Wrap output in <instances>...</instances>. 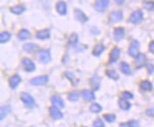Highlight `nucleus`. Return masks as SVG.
Returning a JSON list of instances; mask_svg holds the SVG:
<instances>
[{
	"label": "nucleus",
	"instance_id": "obj_40",
	"mask_svg": "<svg viewBox=\"0 0 154 127\" xmlns=\"http://www.w3.org/2000/svg\"><path fill=\"white\" fill-rule=\"evenodd\" d=\"M149 51L152 54H154V41H151L150 44H149Z\"/></svg>",
	"mask_w": 154,
	"mask_h": 127
},
{
	"label": "nucleus",
	"instance_id": "obj_29",
	"mask_svg": "<svg viewBox=\"0 0 154 127\" xmlns=\"http://www.w3.org/2000/svg\"><path fill=\"white\" fill-rule=\"evenodd\" d=\"M120 127H139V123L133 120L130 122H125V123H121Z\"/></svg>",
	"mask_w": 154,
	"mask_h": 127
},
{
	"label": "nucleus",
	"instance_id": "obj_7",
	"mask_svg": "<svg viewBox=\"0 0 154 127\" xmlns=\"http://www.w3.org/2000/svg\"><path fill=\"white\" fill-rule=\"evenodd\" d=\"M48 82V76H40L37 77V78H34L30 81V84L34 85V86H40V85H44Z\"/></svg>",
	"mask_w": 154,
	"mask_h": 127
},
{
	"label": "nucleus",
	"instance_id": "obj_15",
	"mask_svg": "<svg viewBox=\"0 0 154 127\" xmlns=\"http://www.w3.org/2000/svg\"><path fill=\"white\" fill-rule=\"evenodd\" d=\"M119 56H120V50L118 48H114L110 53V62L111 63H114L118 60Z\"/></svg>",
	"mask_w": 154,
	"mask_h": 127
},
{
	"label": "nucleus",
	"instance_id": "obj_39",
	"mask_svg": "<svg viewBox=\"0 0 154 127\" xmlns=\"http://www.w3.org/2000/svg\"><path fill=\"white\" fill-rule=\"evenodd\" d=\"M146 114H147V116L149 117H154V108L148 109L147 111H146Z\"/></svg>",
	"mask_w": 154,
	"mask_h": 127
},
{
	"label": "nucleus",
	"instance_id": "obj_22",
	"mask_svg": "<svg viewBox=\"0 0 154 127\" xmlns=\"http://www.w3.org/2000/svg\"><path fill=\"white\" fill-rule=\"evenodd\" d=\"M104 50H105V47H104V44H98L95 47V48H94V51H93L94 56L99 57L104 52Z\"/></svg>",
	"mask_w": 154,
	"mask_h": 127
},
{
	"label": "nucleus",
	"instance_id": "obj_14",
	"mask_svg": "<svg viewBox=\"0 0 154 127\" xmlns=\"http://www.w3.org/2000/svg\"><path fill=\"white\" fill-rule=\"evenodd\" d=\"M125 31L122 27H119V28L114 29V38H115L116 41L122 39L123 36H125Z\"/></svg>",
	"mask_w": 154,
	"mask_h": 127
},
{
	"label": "nucleus",
	"instance_id": "obj_37",
	"mask_svg": "<svg viewBox=\"0 0 154 127\" xmlns=\"http://www.w3.org/2000/svg\"><path fill=\"white\" fill-rule=\"evenodd\" d=\"M93 125H94V127H105L103 121H102L101 119H97V120H95Z\"/></svg>",
	"mask_w": 154,
	"mask_h": 127
},
{
	"label": "nucleus",
	"instance_id": "obj_9",
	"mask_svg": "<svg viewBox=\"0 0 154 127\" xmlns=\"http://www.w3.org/2000/svg\"><path fill=\"white\" fill-rule=\"evenodd\" d=\"M89 84H91V88L94 90H99L100 89V86H101V79L98 74H95V76L91 77V81H89Z\"/></svg>",
	"mask_w": 154,
	"mask_h": 127
},
{
	"label": "nucleus",
	"instance_id": "obj_11",
	"mask_svg": "<svg viewBox=\"0 0 154 127\" xmlns=\"http://www.w3.org/2000/svg\"><path fill=\"white\" fill-rule=\"evenodd\" d=\"M21 82H22L21 77L18 76V74H14V76H12L11 78L9 79V86H11L12 89H16Z\"/></svg>",
	"mask_w": 154,
	"mask_h": 127
},
{
	"label": "nucleus",
	"instance_id": "obj_36",
	"mask_svg": "<svg viewBox=\"0 0 154 127\" xmlns=\"http://www.w3.org/2000/svg\"><path fill=\"white\" fill-rule=\"evenodd\" d=\"M65 76H66L69 80H71V82H72V83H73L74 85H76V84H77L76 80H75V78H74V74L72 73H68V71H67V73H65Z\"/></svg>",
	"mask_w": 154,
	"mask_h": 127
},
{
	"label": "nucleus",
	"instance_id": "obj_27",
	"mask_svg": "<svg viewBox=\"0 0 154 127\" xmlns=\"http://www.w3.org/2000/svg\"><path fill=\"white\" fill-rule=\"evenodd\" d=\"M11 33L9 32H2L1 34H0V42L1 44H4V42H7L11 39Z\"/></svg>",
	"mask_w": 154,
	"mask_h": 127
},
{
	"label": "nucleus",
	"instance_id": "obj_19",
	"mask_svg": "<svg viewBox=\"0 0 154 127\" xmlns=\"http://www.w3.org/2000/svg\"><path fill=\"white\" fill-rule=\"evenodd\" d=\"M23 48L25 51L29 54L34 53V52H36L37 50H38V47H37V44H26Z\"/></svg>",
	"mask_w": 154,
	"mask_h": 127
},
{
	"label": "nucleus",
	"instance_id": "obj_6",
	"mask_svg": "<svg viewBox=\"0 0 154 127\" xmlns=\"http://www.w3.org/2000/svg\"><path fill=\"white\" fill-rule=\"evenodd\" d=\"M109 6V1L108 0H98L95 3V8L96 11H98L99 12H103L105 11Z\"/></svg>",
	"mask_w": 154,
	"mask_h": 127
},
{
	"label": "nucleus",
	"instance_id": "obj_24",
	"mask_svg": "<svg viewBox=\"0 0 154 127\" xmlns=\"http://www.w3.org/2000/svg\"><path fill=\"white\" fill-rule=\"evenodd\" d=\"M118 104H119V108L122 109H131V103L125 98L119 99Z\"/></svg>",
	"mask_w": 154,
	"mask_h": 127
},
{
	"label": "nucleus",
	"instance_id": "obj_33",
	"mask_svg": "<svg viewBox=\"0 0 154 127\" xmlns=\"http://www.w3.org/2000/svg\"><path fill=\"white\" fill-rule=\"evenodd\" d=\"M77 41H78V35H77L76 33H72L70 35V38H69V42H70V44H76Z\"/></svg>",
	"mask_w": 154,
	"mask_h": 127
},
{
	"label": "nucleus",
	"instance_id": "obj_25",
	"mask_svg": "<svg viewBox=\"0 0 154 127\" xmlns=\"http://www.w3.org/2000/svg\"><path fill=\"white\" fill-rule=\"evenodd\" d=\"M120 69H121V71H122L125 74H131V67L130 65H128L126 62H122L121 63V65H120Z\"/></svg>",
	"mask_w": 154,
	"mask_h": 127
},
{
	"label": "nucleus",
	"instance_id": "obj_20",
	"mask_svg": "<svg viewBox=\"0 0 154 127\" xmlns=\"http://www.w3.org/2000/svg\"><path fill=\"white\" fill-rule=\"evenodd\" d=\"M51 103H54V106H59V108H64L65 103H64L63 99L59 96H53L51 97Z\"/></svg>",
	"mask_w": 154,
	"mask_h": 127
},
{
	"label": "nucleus",
	"instance_id": "obj_26",
	"mask_svg": "<svg viewBox=\"0 0 154 127\" xmlns=\"http://www.w3.org/2000/svg\"><path fill=\"white\" fill-rule=\"evenodd\" d=\"M11 11L14 15H21L22 12L25 11V6L23 5H16L11 8Z\"/></svg>",
	"mask_w": 154,
	"mask_h": 127
},
{
	"label": "nucleus",
	"instance_id": "obj_42",
	"mask_svg": "<svg viewBox=\"0 0 154 127\" xmlns=\"http://www.w3.org/2000/svg\"><path fill=\"white\" fill-rule=\"evenodd\" d=\"M116 3H117V4H121V3H123V0H117V1H116Z\"/></svg>",
	"mask_w": 154,
	"mask_h": 127
},
{
	"label": "nucleus",
	"instance_id": "obj_13",
	"mask_svg": "<svg viewBox=\"0 0 154 127\" xmlns=\"http://www.w3.org/2000/svg\"><path fill=\"white\" fill-rule=\"evenodd\" d=\"M81 95H82V97L86 101H93V100H95V98H96L94 92L91 90H83L81 92Z\"/></svg>",
	"mask_w": 154,
	"mask_h": 127
},
{
	"label": "nucleus",
	"instance_id": "obj_38",
	"mask_svg": "<svg viewBox=\"0 0 154 127\" xmlns=\"http://www.w3.org/2000/svg\"><path fill=\"white\" fill-rule=\"evenodd\" d=\"M122 97L125 99H133L134 98V95L131 93V92L125 91V92H122Z\"/></svg>",
	"mask_w": 154,
	"mask_h": 127
},
{
	"label": "nucleus",
	"instance_id": "obj_23",
	"mask_svg": "<svg viewBox=\"0 0 154 127\" xmlns=\"http://www.w3.org/2000/svg\"><path fill=\"white\" fill-rule=\"evenodd\" d=\"M30 36H31V34H30V32L27 29H22L18 34V38L20 41H26Z\"/></svg>",
	"mask_w": 154,
	"mask_h": 127
},
{
	"label": "nucleus",
	"instance_id": "obj_32",
	"mask_svg": "<svg viewBox=\"0 0 154 127\" xmlns=\"http://www.w3.org/2000/svg\"><path fill=\"white\" fill-rule=\"evenodd\" d=\"M104 119H105L107 122H109V123H113L116 119V116L114 115V114H107V115L104 116Z\"/></svg>",
	"mask_w": 154,
	"mask_h": 127
},
{
	"label": "nucleus",
	"instance_id": "obj_35",
	"mask_svg": "<svg viewBox=\"0 0 154 127\" xmlns=\"http://www.w3.org/2000/svg\"><path fill=\"white\" fill-rule=\"evenodd\" d=\"M6 111H11V108H9L8 106H2L1 108V120H3L4 119V117L6 116Z\"/></svg>",
	"mask_w": 154,
	"mask_h": 127
},
{
	"label": "nucleus",
	"instance_id": "obj_17",
	"mask_svg": "<svg viewBox=\"0 0 154 127\" xmlns=\"http://www.w3.org/2000/svg\"><path fill=\"white\" fill-rule=\"evenodd\" d=\"M51 36V31L48 29H45V30H41L38 31L36 33V37L38 39H41V41H44V39H48Z\"/></svg>",
	"mask_w": 154,
	"mask_h": 127
},
{
	"label": "nucleus",
	"instance_id": "obj_5",
	"mask_svg": "<svg viewBox=\"0 0 154 127\" xmlns=\"http://www.w3.org/2000/svg\"><path fill=\"white\" fill-rule=\"evenodd\" d=\"M143 21V12L141 11H136L131 14V18H130V22L133 24H139Z\"/></svg>",
	"mask_w": 154,
	"mask_h": 127
},
{
	"label": "nucleus",
	"instance_id": "obj_41",
	"mask_svg": "<svg viewBox=\"0 0 154 127\" xmlns=\"http://www.w3.org/2000/svg\"><path fill=\"white\" fill-rule=\"evenodd\" d=\"M147 68H148V73H152L154 70V67L151 65V64H147Z\"/></svg>",
	"mask_w": 154,
	"mask_h": 127
},
{
	"label": "nucleus",
	"instance_id": "obj_30",
	"mask_svg": "<svg viewBox=\"0 0 154 127\" xmlns=\"http://www.w3.org/2000/svg\"><path fill=\"white\" fill-rule=\"evenodd\" d=\"M106 74H107V76H108L110 79L115 80V81H117V80L119 79L118 73H115L114 70H107V71H106Z\"/></svg>",
	"mask_w": 154,
	"mask_h": 127
},
{
	"label": "nucleus",
	"instance_id": "obj_4",
	"mask_svg": "<svg viewBox=\"0 0 154 127\" xmlns=\"http://www.w3.org/2000/svg\"><path fill=\"white\" fill-rule=\"evenodd\" d=\"M139 50H140V44L137 41H131L130 49H128V54L131 57H137L139 55Z\"/></svg>",
	"mask_w": 154,
	"mask_h": 127
},
{
	"label": "nucleus",
	"instance_id": "obj_1",
	"mask_svg": "<svg viewBox=\"0 0 154 127\" xmlns=\"http://www.w3.org/2000/svg\"><path fill=\"white\" fill-rule=\"evenodd\" d=\"M37 59H38L39 62H41V63H43V64L48 63L51 59L49 50H44V49L39 50V51L37 52Z\"/></svg>",
	"mask_w": 154,
	"mask_h": 127
},
{
	"label": "nucleus",
	"instance_id": "obj_12",
	"mask_svg": "<svg viewBox=\"0 0 154 127\" xmlns=\"http://www.w3.org/2000/svg\"><path fill=\"white\" fill-rule=\"evenodd\" d=\"M147 60V58H146V55L144 54H139L138 56L136 57V64H137V68H141V67H143L145 65V62Z\"/></svg>",
	"mask_w": 154,
	"mask_h": 127
},
{
	"label": "nucleus",
	"instance_id": "obj_21",
	"mask_svg": "<svg viewBox=\"0 0 154 127\" xmlns=\"http://www.w3.org/2000/svg\"><path fill=\"white\" fill-rule=\"evenodd\" d=\"M140 88H141V90L144 92L151 91L152 90V84H151V82H149V81H143L142 83L140 84Z\"/></svg>",
	"mask_w": 154,
	"mask_h": 127
},
{
	"label": "nucleus",
	"instance_id": "obj_8",
	"mask_svg": "<svg viewBox=\"0 0 154 127\" xmlns=\"http://www.w3.org/2000/svg\"><path fill=\"white\" fill-rule=\"evenodd\" d=\"M123 19V15L121 11H112L109 16V21L110 23H117V22L121 21Z\"/></svg>",
	"mask_w": 154,
	"mask_h": 127
},
{
	"label": "nucleus",
	"instance_id": "obj_31",
	"mask_svg": "<svg viewBox=\"0 0 154 127\" xmlns=\"http://www.w3.org/2000/svg\"><path fill=\"white\" fill-rule=\"evenodd\" d=\"M78 98H79V93L76 91L71 92V93L68 95V99L70 101H76V100H78Z\"/></svg>",
	"mask_w": 154,
	"mask_h": 127
},
{
	"label": "nucleus",
	"instance_id": "obj_34",
	"mask_svg": "<svg viewBox=\"0 0 154 127\" xmlns=\"http://www.w3.org/2000/svg\"><path fill=\"white\" fill-rule=\"evenodd\" d=\"M144 6H145L146 9L148 11H153L154 9V2L152 1H144Z\"/></svg>",
	"mask_w": 154,
	"mask_h": 127
},
{
	"label": "nucleus",
	"instance_id": "obj_16",
	"mask_svg": "<svg viewBox=\"0 0 154 127\" xmlns=\"http://www.w3.org/2000/svg\"><path fill=\"white\" fill-rule=\"evenodd\" d=\"M57 11L60 15H62V16H65L67 14V5L66 3L64 1H59L58 3H57Z\"/></svg>",
	"mask_w": 154,
	"mask_h": 127
},
{
	"label": "nucleus",
	"instance_id": "obj_28",
	"mask_svg": "<svg viewBox=\"0 0 154 127\" xmlns=\"http://www.w3.org/2000/svg\"><path fill=\"white\" fill-rule=\"evenodd\" d=\"M89 109H91V113H95V114L100 113V112L102 111V106L98 103H93L91 106V108H89Z\"/></svg>",
	"mask_w": 154,
	"mask_h": 127
},
{
	"label": "nucleus",
	"instance_id": "obj_10",
	"mask_svg": "<svg viewBox=\"0 0 154 127\" xmlns=\"http://www.w3.org/2000/svg\"><path fill=\"white\" fill-rule=\"evenodd\" d=\"M49 114H51V118L56 119V120L63 118V114H62L61 111H60V109H58V106H51V108L49 109Z\"/></svg>",
	"mask_w": 154,
	"mask_h": 127
},
{
	"label": "nucleus",
	"instance_id": "obj_18",
	"mask_svg": "<svg viewBox=\"0 0 154 127\" xmlns=\"http://www.w3.org/2000/svg\"><path fill=\"white\" fill-rule=\"evenodd\" d=\"M75 17L80 23H85V22L88 21V17H86L80 9H75Z\"/></svg>",
	"mask_w": 154,
	"mask_h": 127
},
{
	"label": "nucleus",
	"instance_id": "obj_2",
	"mask_svg": "<svg viewBox=\"0 0 154 127\" xmlns=\"http://www.w3.org/2000/svg\"><path fill=\"white\" fill-rule=\"evenodd\" d=\"M21 99L22 101L25 103V106H28V108H35L36 103L34 98L30 95L29 93H26V92H22L21 93Z\"/></svg>",
	"mask_w": 154,
	"mask_h": 127
},
{
	"label": "nucleus",
	"instance_id": "obj_3",
	"mask_svg": "<svg viewBox=\"0 0 154 127\" xmlns=\"http://www.w3.org/2000/svg\"><path fill=\"white\" fill-rule=\"evenodd\" d=\"M22 66H23V68L27 71V73L34 71V70H35V68H36L35 64L33 63V61L30 60V59H28V58L23 59V61H22Z\"/></svg>",
	"mask_w": 154,
	"mask_h": 127
}]
</instances>
